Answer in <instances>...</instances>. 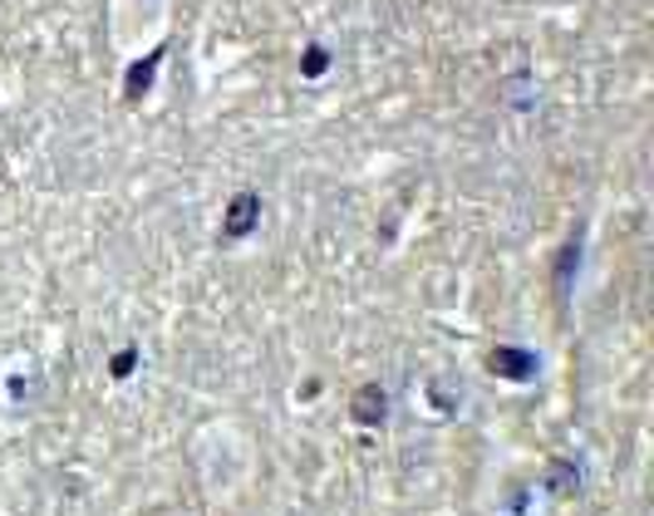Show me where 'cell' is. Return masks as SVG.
Instances as JSON below:
<instances>
[{
  "mask_svg": "<svg viewBox=\"0 0 654 516\" xmlns=\"http://www.w3.org/2000/svg\"><path fill=\"white\" fill-rule=\"evenodd\" d=\"M488 369L498 378H508V384H532L542 374V360H536V350H522V344H498L488 354Z\"/></svg>",
  "mask_w": 654,
  "mask_h": 516,
  "instance_id": "obj_1",
  "label": "cell"
},
{
  "mask_svg": "<svg viewBox=\"0 0 654 516\" xmlns=\"http://www.w3.org/2000/svg\"><path fill=\"white\" fill-rule=\"evenodd\" d=\"M257 227H261V197L257 193H237L227 202V217H221V237H227V241H247Z\"/></svg>",
  "mask_w": 654,
  "mask_h": 516,
  "instance_id": "obj_2",
  "label": "cell"
},
{
  "mask_svg": "<svg viewBox=\"0 0 654 516\" xmlns=\"http://www.w3.org/2000/svg\"><path fill=\"white\" fill-rule=\"evenodd\" d=\"M384 414H389V394L379 384H364L360 394L350 398V418L360 428H379V424H384Z\"/></svg>",
  "mask_w": 654,
  "mask_h": 516,
  "instance_id": "obj_3",
  "label": "cell"
},
{
  "mask_svg": "<svg viewBox=\"0 0 654 516\" xmlns=\"http://www.w3.org/2000/svg\"><path fill=\"white\" fill-rule=\"evenodd\" d=\"M163 59V50H153L148 59H139V65L129 69V84H123V94H129V103H139V94H148V84H153V65Z\"/></svg>",
  "mask_w": 654,
  "mask_h": 516,
  "instance_id": "obj_4",
  "label": "cell"
},
{
  "mask_svg": "<svg viewBox=\"0 0 654 516\" xmlns=\"http://www.w3.org/2000/svg\"><path fill=\"white\" fill-rule=\"evenodd\" d=\"M546 482H552V492H556V497H576V492H581V472H576L571 462H552Z\"/></svg>",
  "mask_w": 654,
  "mask_h": 516,
  "instance_id": "obj_5",
  "label": "cell"
},
{
  "mask_svg": "<svg viewBox=\"0 0 654 516\" xmlns=\"http://www.w3.org/2000/svg\"><path fill=\"white\" fill-rule=\"evenodd\" d=\"M576 266H581V241H571V246L562 251V266H556V290H562V295L571 290V271Z\"/></svg>",
  "mask_w": 654,
  "mask_h": 516,
  "instance_id": "obj_6",
  "label": "cell"
},
{
  "mask_svg": "<svg viewBox=\"0 0 654 516\" xmlns=\"http://www.w3.org/2000/svg\"><path fill=\"white\" fill-rule=\"evenodd\" d=\"M325 69H330V50H325V45H310V50L301 55V74H305V79H320Z\"/></svg>",
  "mask_w": 654,
  "mask_h": 516,
  "instance_id": "obj_7",
  "label": "cell"
},
{
  "mask_svg": "<svg viewBox=\"0 0 654 516\" xmlns=\"http://www.w3.org/2000/svg\"><path fill=\"white\" fill-rule=\"evenodd\" d=\"M139 364V350H123V354H113V378H129V369Z\"/></svg>",
  "mask_w": 654,
  "mask_h": 516,
  "instance_id": "obj_8",
  "label": "cell"
}]
</instances>
